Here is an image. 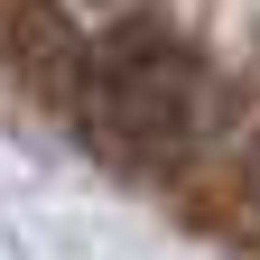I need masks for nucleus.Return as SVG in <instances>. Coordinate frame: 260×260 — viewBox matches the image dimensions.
<instances>
[{
	"instance_id": "obj_1",
	"label": "nucleus",
	"mask_w": 260,
	"mask_h": 260,
	"mask_svg": "<svg viewBox=\"0 0 260 260\" xmlns=\"http://www.w3.org/2000/svg\"><path fill=\"white\" fill-rule=\"evenodd\" d=\"M84 103L112 140H140V149H177L186 121H195V56L158 28H130L93 56L84 75Z\"/></svg>"
}]
</instances>
